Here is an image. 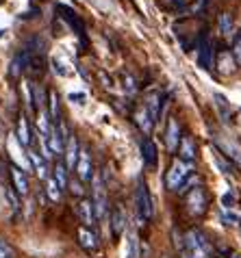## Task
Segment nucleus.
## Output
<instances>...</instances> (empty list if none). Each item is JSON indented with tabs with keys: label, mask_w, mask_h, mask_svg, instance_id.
<instances>
[{
	"label": "nucleus",
	"mask_w": 241,
	"mask_h": 258,
	"mask_svg": "<svg viewBox=\"0 0 241 258\" xmlns=\"http://www.w3.org/2000/svg\"><path fill=\"white\" fill-rule=\"evenodd\" d=\"M222 204H224V209H232V204H235V196L228 191V193H224L222 196Z\"/></svg>",
	"instance_id": "58836bf2"
},
{
	"label": "nucleus",
	"mask_w": 241,
	"mask_h": 258,
	"mask_svg": "<svg viewBox=\"0 0 241 258\" xmlns=\"http://www.w3.org/2000/svg\"><path fill=\"white\" fill-rule=\"evenodd\" d=\"M85 94H70V100H72V102H76V104H83L85 102Z\"/></svg>",
	"instance_id": "a19ab883"
},
{
	"label": "nucleus",
	"mask_w": 241,
	"mask_h": 258,
	"mask_svg": "<svg viewBox=\"0 0 241 258\" xmlns=\"http://www.w3.org/2000/svg\"><path fill=\"white\" fill-rule=\"evenodd\" d=\"M70 191H72L74 193V196H83V182L81 180H72V182H70Z\"/></svg>",
	"instance_id": "ea45409f"
},
{
	"label": "nucleus",
	"mask_w": 241,
	"mask_h": 258,
	"mask_svg": "<svg viewBox=\"0 0 241 258\" xmlns=\"http://www.w3.org/2000/svg\"><path fill=\"white\" fill-rule=\"evenodd\" d=\"M28 61H31V50L22 48L16 56H13V61H11V66H9L11 78H20V76H22V72L28 70Z\"/></svg>",
	"instance_id": "2eb2a0df"
},
{
	"label": "nucleus",
	"mask_w": 241,
	"mask_h": 258,
	"mask_svg": "<svg viewBox=\"0 0 241 258\" xmlns=\"http://www.w3.org/2000/svg\"><path fill=\"white\" fill-rule=\"evenodd\" d=\"M16 137H18V141H20V146H22V148H31L33 133H31V124H28V119H26L24 113L18 117V133H16Z\"/></svg>",
	"instance_id": "aec40b11"
},
{
	"label": "nucleus",
	"mask_w": 241,
	"mask_h": 258,
	"mask_svg": "<svg viewBox=\"0 0 241 258\" xmlns=\"http://www.w3.org/2000/svg\"><path fill=\"white\" fill-rule=\"evenodd\" d=\"M135 204H137V217L139 221H152L154 219V202L150 196V189L144 180L137 182L135 187Z\"/></svg>",
	"instance_id": "7ed1b4c3"
},
{
	"label": "nucleus",
	"mask_w": 241,
	"mask_h": 258,
	"mask_svg": "<svg viewBox=\"0 0 241 258\" xmlns=\"http://www.w3.org/2000/svg\"><path fill=\"white\" fill-rule=\"evenodd\" d=\"M109 226H111V234H113V239H119V236L124 234L126 230V213L122 209V204H115L113 206V211L109 215Z\"/></svg>",
	"instance_id": "1a4fd4ad"
},
{
	"label": "nucleus",
	"mask_w": 241,
	"mask_h": 258,
	"mask_svg": "<svg viewBox=\"0 0 241 258\" xmlns=\"http://www.w3.org/2000/svg\"><path fill=\"white\" fill-rule=\"evenodd\" d=\"M48 115L52 117V124L61 121V102H59V94L56 91H48Z\"/></svg>",
	"instance_id": "5701e85b"
},
{
	"label": "nucleus",
	"mask_w": 241,
	"mask_h": 258,
	"mask_svg": "<svg viewBox=\"0 0 241 258\" xmlns=\"http://www.w3.org/2000/svg\"><path fill=\"white\" fill-rule=\"evenodd\" d=\"M196 59H198V66L202 70H211L213 68V44H211L207 31L200 33V37H198V44H196Z\"/></svg>",
	"instance_id": "39448f33"
},
{
	"label": "nucleus",
	"mask_w": 241,
	"mask_h": 258,
	"mask_svg": "<svg viewBox=\"0 0 241 258\" xmlns=\"http://www.w3.org/2000/svg\"><path fill=\"white\" fill-rule=\"evenodd\" d=\"M146 109L150 111V115H152V119L157 121L159 119V115H161V94L159 91H154V94H150L148 96V100H146Z\"/></svg>",
	"instance_id": "393cba45"
},
{
	"label": "nucleus",
	"mask_w": 241,
	"mask_h": 258,
	"mask_svg": "<svg viewBox=\"0 0 241 258\" xmlns=\"http://www.w3.org/2000/svg\"><path fill=\"white\" fill-rule=\"evenodd\" d=\"M217 26H219V33H222L224 37H230L232 31H235V22H232L230 13H222L219 20H217Z\"/></svg>",
	"instance_id": "bb28decb"
},
{
	"label": "nucleus",
	"mask_w": 241,
	"mask_h": 258,
	"mask_svg": "<svg viewBox=\"0 0 241 258\" xmlns=\"http://www.w3.org/2000/svg\"><path fill=\"white\" fill-rule=\"evenodd\" d=\"M52 178H54L56 182H59L61 189H68V187H70V178H68V167H66V163H56V165H54Z\"/></svg>",
	"instance_id": "a878e982"
},
{
	"label": "nucleus",
	"mask_w": 241,
	"mask_h": 258,
	"mask_svg": "<svg viewBox=\"0 0 241 258\" xmlns=\"http://www.w3.org/2000/svg\"><path fill=\"white\" fill-rule=\"evenodd\" d=\"M215 70H217L222 76H230V74H235V70H237V61H235V56H232L230 50L219 48L217 52H215Z\"/></svg>",
	"instance_id": "6e6552de"
},
{
	"label": "nucleus",
	"mask_w": 241,
	"mask_h": 258,
	"mask_svg": "<svg viewBox=\"0 0 241 258\" xmlns=\"http://www.w3.org/2000/svg\"><path fill=\"white\" fill-rule=\"evenodd\" d=\"M159 5L167 11H183L187 5V0H159Z\"/></svg>",
	"instance_id": "c756f323"
},
{
	"label": "nucleus",
	"mask_w": 241,
	"mask_h": 258,
	"mask_svg": "<svg viewBox=\"0 0 241 258\" xmlns=\"http://www.w3.org/2000/svg\"><path fill=\"white\" fill-rule=\"evenodd\" d=\"M94 196H91V202L96 206V217H98V224L107 219V213H109V198H107V189H104V182L100 176L94 178Z\"/></svg>",
	"instance_id": "20e7f679"
},
{
	"label": "nucleus",
	"mask_w": 241,
	"mask_h": 258,
	"mask_svg": "<svg viewBox=\"0 0 241 258\" xmlns=\"http://www.w3.org/2000/svg\"><path fill=\"white\" fill-rule=\"evenodd\" d=\"M172 236H174V247L178 249V252H185V236L183 234H178V232H172Z\"/></svg>",
	"instance_id": "4c0bfd02"
},
{
	"label": "nucleus",
	"mask_w": 241,
	"mask_h": 258,
	"mask_svg": "<svg viewBox=\"0 0 241 258\" xmlns=\"http://www.w3.org/2000/svg\"><path fill=\"white\" fill-rule=\"evenodd\" d=\"M79 156H81V146H79V139H76V135L72 133V135H70V139H68V143H66V152H63L66 167L68 169H76Z\"/></svg>",
	"instance_id": "4468645a"
},
{
	"label": "nucleus",
	"mask_w": 241,
	"mask_h": 258,
	"mask_svg": "<svg viewBox=\"0 0 241 258\" xmlns=\"http://www.w3.org/2000/svg\"><path fill=\"white\" fill-rule=\"evenodd\" d=\"M180 258H191V256H189L187 252H180Z\"/></svg>",
	"instance_id": "79ce46f5"
},
{
	"label": "nucleus",
	"mask_w": 241,
	"mask_h": 258,
	"mask_svg": "<svg viewBox=\"0 0 241 258\" xmlns=\"http://www.w3.org/2000/svg\"><path fill=\"white\" fill-rule=\"evenodd\" d=\"M124 258H137V239H135V234H129V243H126Z\"/></svg>",
	"instance_id": "72a5a7b5"
},
{
	"label": "nucleus",
	"mask_w": 241,
	"mask_h": 258,
	"mask_svg": "<svg viewBox=\"0 0 241 258\" xmlns=\"http://www.w3.org/2000/svg\"><path fill=\"white\" fill-rule=\"evenodd\" d=\"M185 252L191 258H211L213 256V243L209 241V236L198 228H191L185 234Z\"/></svg>",
	"instance_id": "f03ea898"
},
{
	"label": "nucleus",
	"mask_w": 241,
	"mask_h": 258,
	"mask_svg": "<svg viewBox=\"0 0 241 258\" xmlns=\"http://www.w3.org/2000/svg\"><path fill=\"white\" fill-rule=\"evenodd\" d=\"M232 56H235V61L241 66V33L235 37V41H232Z\"/></svg>",
	"instance_id": "c9c22d12"
},
{
	"label": "nucleus",
	"mask_w": 241,
	"mask_h": 258,
	"mask_svg": "<svg viewBox=\"0 0 241 258\" xmlns=\"http://www.w3.org/2000/svg\"><path fill=\"white\" fill-rule=\"evenodd\" d=\"M9 176H11V184H13V189H16L20 196H26L28 189H31V184H28V176H26V171L22 167H18V165H11L9 167Z\"/></svg>",
	"instance_id": "ddd939ff"
},
{
	"label": "nucleus",
	"mask_w": 241,
	"mask_h": 258,
	"mask_svg": "<svg viewBox=\"0 0 241 258\" xmlns=\"http://www.w3.org/2000/svg\"><path fill=\"white\" fill-rule=\"evenodd\" d=\"M207 7H209V0H194L187 11H189V13H194V16H200V13L207 11Z\"/></svg>",
	"instance_id": "f704fd0d"
},
{
	"label": "nucleus",
	"mask_w": 241,
	"mask_h": 258,
	"mask_svg": "<svg viewBox=\"0 0 241 258\" xmlns=\"http://www.w3.org/2000/svg\"><path fill=\"white\" fill-rule=\"evenodd\" d=\"M56 11H59V13H61V18L74 28L76 35H81V37L85 39V24L81 22V18L76 16V13L70 9V7H66V5H59V7H56Z\"/></svg>",
	"instance_id": "6ab92c4d"
},
{
	"label": "nucleus",
	"mask_w": 241,
	"mask_h": 258,
	"mask_svg": "<svg viewBox=\"0 0 241 258\" xmlns=\"http://www.w3.org/2000/svg\"><path fill=\"white\" fill-rule=\"evenodd\" d=\"M76 176L79 180L85 184H91L96 178V171H94V165H91V154L87 148H81V156H79V163H76Z\"/></svg>",
	"instance_id": "0eeeda50"
},
{
	"label": "nucleus",
	"mask_w": 241,
	"mask_h": 258,
	"mask_svg": "<svg viewBox=\"0 0 241 258\" xmlns=\"http://www.w3.org/2000/svg\"><path fill=\"white\" fill-rule=\"evenodd\" d=\"M217 143V148L222 150V154L228 156V161L232 163H237L239 167H241V150L235 146V143H230V141H224V139H215Z\"/></svg>",
	"instance_id": "4be33fe9"
},
{
	"label": "nucleus",
	"mask_w": 241,
	"mask_h": 258,
	"mask_svg": "<svg viewBox=\"0 0 241 258\" xmlns=\"http://www.w3.org/2000/svg\"><path fill=\"white\" fill-rule=\"evenodd\" d=\"M28 161H31L33 165V169L37 171V176H39V180H48V159L44 154H37V152H33V150H28Z\"/></svg>",
	"instance_id": "412c9836"
},
{
	"label": "nucleus",
	"mask_w": 241,
	"mask_h": 258,
	"mask_svg": "<svg viewBox=\"0 0 241 258\" xmlns=\"http://www.w3.org/2000/svg\"><path fill=\"white\" fill-rule=\"evenodd\" d=\"M139 148H141V159H144V165L146 167H150L154 169L157 167V163H159V150L157 146H154V141L150 137H144L139 143Z\"/></svg>",
	"instance_id": "f8f14e48"
},
{
	"label": "nucleus",
	"mask_w": 241,
	"mask_h": 258,
	"mask_svg": "<svg viewBox=\"0 0 241 258\" xmlns=\"http://www.w3.org/2000/svg\"><path fill=\"white\" fill-rule=\"evenodd\" d=\"M232 258H239V256H232Z\"/></svg>",
	"instance_id": "37998d69"
},
{
	"label": "nucleus",
	"mask_w": 241,
	"mask_h": 258,
	"mask_svg": "<svg viewBox=\"0 0 241 258\" xmlns=\"http://www.w3.org/2000/svg\"><path fill=\"white\" fill-rule=\"evenodd\" d=\"M61 193H63V189L59 187V182L54 180V178L50 176L46 180V196H48V200H50V202H59L61 200Z\"/></svg>",
	"instance_id": "c85d7f7f"
},
{
	"label": "nucleus",
	"mask_w": 241,
	"mask_h": 258,
	"mask_svg": "<svg viewBox=\"0 0 241 258\" xmlns=\"http://www.w3.org/2000/svg\"><path fill=\"white\" fill-rule=\"evenodd\" d=\"M76 239H79V245L85 249V252L94 254L96 249H98V234H96L94 228L81 226L79 230H76Z\"/></svg>",
	"instance_id": "9d476101"
},
{
	"label": "nucleus",
	"mask_w": 241,
	"mask_h": 258,
	"mask_svg": "<svg viewBox=\"0 0 241 258\" xmlns=\"http://www.w3.org/2000/svg\"><path fill=\"white\" fill-rule=\"evenodd\" d=\"M185 204H187V213L194 215V217L204 215V211H207V196H204V189L202 187H194L191 191H187Z\"/></svg>",
	"instance_id": "423d86ee"
},
{
	"label": "nucleus",
	"mask_w": 241,
	"mask_h": 258,
	"mask_svg": "<svg viewBox=\"0 0 241 258\" xmlns=\"http://www.w3.org/2000/svg\"><path fill=\"white\" fill-rule=\"evenodd\" d=\"M167 189L169 191H176V193H187L189 187L196 184V171H194V165L189 163H183V161H176L172 167L167 171Z\"/></svg>",
	"instance_id": "f257e3e1"
},
{
	"label": "nucleus",
	"mask_w": 241,
	"mask_h": 258,
	"mask_svg": "<svg viewBox=\"0 0 241 258\" xmlns=\"http://www.w3.org/2000/svg\"><path fill=\"white\" fill-rule=\"evenodd\" d=\"M22 196H20V193L13 189V184H5V200L7 202H9V206H11V211L13 213H20V209H22V200H20Z\"/></svg>",
	"instance_id": "b1692460"
},
{
	"label": "nucleus",
	"mask_w": 241,
	"mask_h": 258,
	"mask_svg": "<svg viewBox=\"0 0 241 258\" xmlns=\"http://www.w3.org/2000/svg\"><path fill=\"white\" fill-rule=\"evenodd\" d=\"M213 100H215V106H217L219 117H222L224 121H228L230 119V104H228V100H226L222 94H213Z\"/></svg>",
	"instance_id": "cd10ccee"
},
{
	"label": "nucleus",
	"mask_w": 241,
	"mask_h": 258,
	"mask_svg": "<svg viewBox=\"0 0 241 258\" xmlns=\"http://www.w3.org/2000/svg\"><path fill=\"white\" fill-rule=\"evenodd\" d=\"M180 124H178V119L172 117L167 121V128H165V146L169 152H174V150H178L180 146Z\"/></svg>",
	"instance_id": "f3484780"
},
{
	"label": "nucleus",
	"mask_w": 241,
	"mask_h": 258,
	"mask_svg": "<svg viewBox=\"0 0 241 258\" xmlns=\"http://www.w3.org/2000/svg\"><path fill=\"white\" fill-rule=\"evenodd\" d=\"M52 70H54V74H56V76H61V78H66V76L70 74V70H68V66H66V61L59 59V56H54V59H52Z\"/></svg>",
	"instance_id": "473e14b6"
},
{
	"label": "nucleus",
	"mask_w": 241,
	"mask_h": 258,
	"mask_svg": "<svg viewBox=\"0 0 241 258\" xmlns=\"http://www.w3.org/2000/svg\"><path fill=\"white\" fill-rule=\"evenodd\" d=\"M0 258H13V249L7 241L0 239Z\"/></svg>",
	"instance_id": "e433bc0d"
},
{
	"label": "nucleus",
	"mask_w": 241,
	"mask_h": 258,
	"mask_svg": "<svg viewBox=\"0 0 241 258\" xmlns=\"http://www.w3.org/2000/svg\"><path fill=\"white\" fill-rule=\"evenodd\" d=\"M122 89H124L129 96L137 94V83H135V78H133L131 74H122Z\"/></svg>",
	"instance_id": "7c9ffc66"
},
{
	"label": "nucleus",
	"mask_w": 241,
	"mask_h": 258,
	"mask_svg": "<svg viewBox=\"0 0 241 258\" xmlns=\"http://www.w3.org/2000/svg\"><path fill=\"white\" fill-rule=\"evenodd\" d=\"M213 161L217 163V167L224 171V174H232V163L224 159L222 152H213Z\"/></svg>",
	"instance_id": "2f4dec72"
},
{
	"label": "nucleus",
	"mask_w": 241,
	"mask_h": 258,
	"mask_svg": "<svg viewBox=\"0 0 241 258\" xmlns=\"http://www.w3.org/2000/svg\"><path fill=\"white\" fill-rule=\"evenodd\" d=\"M76 215H79V219H81V224L83 226H89V228H94L98 224V217H96V206L91 200L87 198H83L79 206H76Z\"/></svg>",
	"instance_id": "9b49d317"
},
{
	"label": "nucleus",
	"mask_w": 241,
	"mask_h": 258,
	"mask_svg": "<svg viewBox=\"0 0 241 258\" xmlns=\"http://www.w3.org/2000/svg\"><path fill=\"white\" fill-rule=\"evenodd\" d=\"M133 121H135V126H137L144 135H150L152 126H154V119H152V115H150V111L146 109V104L139 106V109L133 113Z\"/></svg>",
	"instance_id": "a211bd4d"
},
{
	"label": "nucleus",
	"mask_w": 241,
	"mask_h": 258,
	"mask_svg": "<svg viewBox=\"0 0 241 258\" xmlns=\"http://www.w3.org/2000/svg\"><path fill=\"white\" fill-rule=\"evenodd\" d=\"M178 156H180V161H183V163H189V165H194L196 159H198V146H196V141L191 139L189 135H185V137L180 139Z\"/></svg>",
	"instance_id": "dca6fc26"
}]
</instances>
